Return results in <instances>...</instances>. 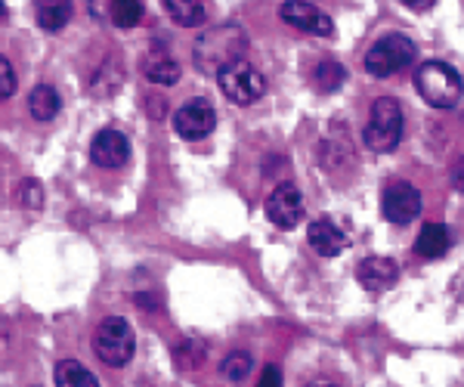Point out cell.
Segmentation results:
<instances>
[{"label": "cell", "instance_id": "obj_1", "mask_svg": "<svg viewBox=\"0 0 464 387\" xmlns=\"http://www.w3.org/2000/svg\"><path fill=\"white\" fill-rule=\"evenodd\" d=\"M245 53H248V34L238 25H217L211 32H205L196 41V65L201 72H217L220 74L227 65L238 63Z\"/></svg>", "mask_w": 464, "mask_h": 387}, {"label": "cell", "instance_id": "obj_2", "mask_svg": "<svg viewBox=\"0 0 464 387\" xmlns=\"http://www.w3.org/2000/svg\"><path fill=\"white\" fill-rule=\"evenodd\" d=\"M402 131H406V111H402L400 100H393V96H378V100L372 102L369 124H365V131H362V143L378 155L393 152L402 140Z\"/></svg>", "mask_w": 464, "mask_h": 387}, {"label": "cell", "instance_id": "obj_3", "mask_svg": "<svg viewBox=\"0 0 464 387\" xmlns=\"http://www.w3.org/2000/svg\"><path fill=\"white\" fill-rule=\"evenodd\" d=\"M415 87L433 109H455L464 96V78L449 63H440V59L418 65Z\"/></svg>", "mask_w": 464, "mask_h": 387}, {"label": "cell", "instance_id": "obj_4", "mask_svg": "<svg viewBox=\"0 0 464 387\" xmlns=\"http://www.w3.org/2000/svg\"><path fill=\"white\" fill-rule=\"evenodd\" d=\"M415 56H418V47L409 34H400V32L384 34V37H378L369 47V53H365V72H369L372 78H393V74H400L402 69H409V65L415 63Z\"/></svg>", "mask_w": 464, "mask_h": 387}, {"label": "cell", "instance_id": "obj_5", "mask_svg": "<svg viewBox=\"0 0 464 387\" xmlns=\"http://www.w3.org/2000/svg\"><path fill=\"white\" fill-rule=\"evenodd\" d=\"M93 351L106 366L124 369L133 360V351H137V338H133V329L127 325V319L121 316L102 319L93 332Z\"/></svg>", "mask_w": 464, "mask_h": 387}, {"label": "cell", "instance_id": "obj_6", "mask_svg": "<svg viewBox=\"0 0 464 387\" xmlns=\"http://www.w3.org/2000/svg\"><path fill=\"white\" fill-rule=\"evenodd\" d=\"M217 84H220L223 96L229 102H236V106H251V102H257L266 93V78L251 63H245V59L227 65L217 74Z\"/></svg>", "mask_w": 464, "mask_h": 387}, {"label": "cell", "instance_id": "obj_7", "mask_svg": "<svg viewBox=\"0 0 464 387\" xmlns=\"http://www.w3.org/2000/svg\"><path fill=\"white\" fill-rule=\"evenodd\" d=\"M381 214L384 220L396 223V227H406L421 214V192L415 189L409 180H393L381 196Z\"/></svg>", "mask_w": 464, "mask_h": 387}, {"label": "cell", "instance_id": "obj_8", "mask_svg": "<svg viewBox=\"0 0 464 387\" xmlns=\"http://www.w3.org/2000/svg\"><path fill=\"white\" fill-rule=\"evenodd\" d=\"M217 128V111L208 100H196L183 102L177 111H174V131L179 133L183 140H205L211 137Z\"/></svg>", "mask_w": 464, "mask_h": 387}, {"label": "cell", "instance_id": "obj_9", "mask_svg": "<svg viewBox=\"0 0 464 387\" xmlns=\"http://www.w3.org/2000/svg\"><path fill=\"white\" fill-rule=\"evenodd\" d=\"M279 16L285 25L297 28V32L319 34V37L334 34L332 16H325V13H322L316 4H310V0H285V4L279 6Z\"/></svg>", "mask_w": 464, "mask_h": 387}, {"label": "cell", "instance_id": "obj_10", "mask_svg": "<svg viewBox=\"0 0 464 387\" xmlns=\"http://www.w3.org/2000/svg\"><path fill=\"white\" fill-rule=\"evenodd\" d=\"M304 196L295 183H279L266 198V218L279 229H295L304 220Z\"/></svg>", "mask_w": 464, "mask_h": 387}, {"label": "cell", "instance_id": "obj_11", "mask_svg": "<svg viewBox=\"0 0 464 387\" xmlns=\"http://www.w3.org/2000/svg\"><path fill=\"white\" fill-rule=\"evenodd\" d=\"M127 159H130V140L115 128L100 131L93 137V143H90V161H93L96 168L115 170V168H124Z\"/></svg>", "mask_w": 464, "mask_h": 387}, {"label": "cell", "instance_id": "obj_12", "mask_svg": "<svg viewBox=\"0 0 464 387\" xmlns=\"http://www.w3.org/2000/svg\"><path fill=\"white\" fill-rule=\"evenodd\" d=\"M306 239H310V248L316 251L319 257H338L350 248L347 233H343L338 223L328 220V218L313 220L310 229H306Z\"/></svg>", "mask_w": 464, "mask_h": 387}, {"label": "cell", "instance_id": "obj_13", "mask_svg": "<svg viewBox=\"0 0 464 387\" xmlns=\"http://www.w3.org/2000/svg\"><path fill=\"white\" fill-rule=\"evenodd\" d=\"M90 13L118 28H133L143 19V0H90Z\"/></svg>", "mask_w": 464, "mask_h": 387}, {"label": "cell", "instance_id": "obj_14", "mask_svg": "<svg viewBox=\"0 0 464 387\" xmlns=\"http://www.w3.org/2000/svg\"><path fill=\"white\" fill-rule=\"evenodd\" d=\"M356 279L369 292H381V288H391L400 279V266L391 257H365L356 270Z\"/></svg>", "mask_w": 464, "mask_h": 387}, {"label": "cell", "instance_id": "obj_15", "mask_svg": "<svg viewBox=\"0 0 464 387\" xmlns=\"http://www.w3.org/2000/svg\"><path fill=\"white\" fill-rule=\"evenodd\" d=\"M449 248H452V233L443 223H428L415 239V255L424 260H440Z\"/></svg>", "mask_w": 464, "mask_h": 387}, {"label": "cell", "instance_id": "obj_16", "mask_svg": "<svg viewBox=\"0 0 464 387\" xmlns=\"http://www.w3.org/2000/svg\"><path fill=\"white\" fill-rule=\"evenodd\" d=\"M72 0H34V19L44 32H59L72 19Z\"/></svg>", "mask_w": 464, "mask_h": 387}, {"label": "cell", "instance_id": "obj_17", "mask_svg": "<svg viewBox=\"0 0 464 387\" xmlns=\"http://www.w3.org/2000/svg\"><path fill=\"white\" fill-rule=\"evenodd\" d=\"M161 6L168 10V16L183 28H198L208 22L205 0H161Z\"/></svg>", "mask_w": 464, "mask_h": 387}, {"label": "cell", "instance_id": "obj_18", "mask_svg": "<svg viewBox=\"0 0 464 387\" xmlns=\"http://www.w3.org/2000/svg\"><path fill=\"white\" fill-rule=\"evenodd\" d=\"M63 109V100H59L56 87L50 84H37L32 93H28V111H32L34 121H53Z\"/></svg>", "mask_w": 464, "mask_h": 387}, {"label": "cell", "instance_id": "obj_19", "mask_svg": "<svg viewBox=\"0 0 464 387\" xmlns=\"http://www.w3.org/2000/svg\"><path fill=\"white\" fill-rule=\"evenodd\" d=\"M56 387H100V382L78 360H63L56 363Z\"/></svg>", "mask_w": 464, "mask_h": 387}, {"label": "cell", "instance_id": "obj_20", "mask_svg": "<svg viewBox=\"0 0 464 387\" xmlns=\"http://www.w3.org/2000/svg\"><path fill=\"white\" fill-rule=\"evenodd\" d=\"M143 72H146V78L159 87H170L179 81V65H177V59H170V56H159V53L149 56Z\"/></svg>", "mask_w": 464, "mask_h": 387}, {"label": "cell", "instance_id": "obj_21", "mask_svg": "<svg viewBox=\"0 0 464 387\" xmlns=\"http://www.w3.org/2000/svg\"><path fill=\"white\" fill-rule=\"evenodd\" d=\"M313 81H316V87L322 93H334L338 87L347 81V72H343L341 63H334V59H325V63L316 65V72H313Z\"/></svg>", "mask_w": 464, "mask_h": 387}, {"label": "cell", "instance_id": "obj_22", "mask_svg": "<svg viewBox=\"0 0 464 387\" xmlns=\"http://www.w3.org/2000/svg\"><path fill=\"white\" fill-rule=\"evenodd\" d=\"M251 369H254V360H251V353H245V351L229 353L227 360L220 363V372L227 382H245V378L251 375Z\"/></svg>", "mask_w": 464, "mask_h": 387}, {"label": "cell", "instance_id": "obj_23", "mask_svg": "<svg viewBox=\"0 0 464 387\" xmlns=\"http://www.w3.org/2000/svg\"><path fill=\"white\" fill-rule=\"evenodd\" d=\"M16 202L28 211H37L44 205V192H41V183L37 180H22L19 189H16Z\"/></svg>", "mask_w": 464, "mask_h": 387}, {"label": "cell", "instance_id": "obj_24", "mask_svg": "<svg viewBox=\"0 0 464 387\" xmlns=\"http://www.w3.org/2000/svg\"><path fill=\"white\" fill-rule=\"evenodd\" d=\"M16 93V72H13L10 59L0 56V100H10Z\"/></svg>", "mask_w": 464, "mask_h": 387}, {"label": "cell", "instance_id": "obj_25", "mask_svg": "<svg viewBox=\"0 0 464 387\" xmlns=\"http://www.w3.org/2000/svg\"><path fill=\"white\" fill-rule=\"evenodd\" d=\"M257 387H282V372H279V366H266L264 372H260Z\"/></svg>", "mask_w": 464, "mask_h": 387}, {"label": "cell", "instance_id": "obj_26", "mask_svg": "<svg viewBox=\"0 0 464 387\" xmlns=\"http://www.w3.org/2000/svg\"><path fill=\"white\" fill-rule=\"evenodd\" d=\"M449 180H452V186L459 192H464V155L461 159L452 161V168H449Z\"/></svg>", "mask_w": 464, "mask_h": 387}, {"label": "cell", "instance_id": "obj_27", "mask_svg": "<svg viewBox=\"0 0 464 387\" xmlns=\"http://www.w3.org/2000/svg\"><path fill=\"white\" fill-rule=\"evenodd\" d=\"M402 6H409V10H415V13H424V10H430L437 0H400Z\"/></svg>", "mask_w": 464, "mask_h": 387}, {"label": "cell", "instance_id": "obj_28", "mask_svg": "<svg viewBox=\"0 0 464 387\" xmlns=\"http://www.w3.org/2000/svg\"><path fill=\"white\" fill-rule=\"evenodd\" d=\"M306 387H338L334 382H313V384H306Z\"/></svg>", "mask_w": 464, "mask_h": 387}, {"label": "cell", "instance_id": "obj_29", "mask_svg": "<svg viewBox=\"0 0 464 387\" xmlns=\"http://www.w3.org/2000/svg\"><path fill=\"white\" fill-rule=\"evenodd\" d=\"M0 19H4V0H0Z\"/></svg>", "mask_w": 464, "mask_h": 387}]
</instances>
